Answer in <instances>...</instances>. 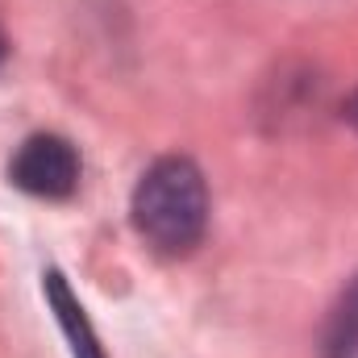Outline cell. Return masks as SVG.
I'll use <instances>...</instances> for the list:
<instances>
[{"mask_svg": "<svg viewBox=\"0 0 358 358\" xmlns=\"http://www.w3.org/2000/svg\"><path fill=\"white\" fill-rule=\"evenodd\" d=\"M129 217L138 238L167 255H192L208 229V183L200 176V167L183 155H167L159 163H150L129 200Z\"/></svg>", "mask_w": 358, "mask_h": 358, "instance_id": "obj_1", "label": "cell"}, {"mask_svg": "<svg viewBox=\"0 0 358 358\" xmlns=\"http://www.w3.org/2000/svg\"><path fill=\"white\" fill-rule=\"evenodd\" d=\"M321 358H358V275L338 292V300L325 317Z\"/></svg>", "mask_w": 358, "mask_h": 358, "instance_id": "obj_4", "label": "cell"}, {"mask_svg": "<svg viewBox=\"0 0 358 358\" xmlns=\"http://www.w3.org/2000/svg\"><path fill=\"white\" fill-rule=\"evenodd\" d=\"M4 59H8V38H4V29H0V67H4Z\"/></svg>", "mask_w": 358, "mask_h": 358, "instance_id": "obj_6", "label": "cell"}, {"mask_svg": "<svg viewBox=\"0 0 358 358\" xmlns=\"http://www.w3.org/2000/svg\"><path fill=\"white\" fill-rule=\"evenodd\" d=\"M80 176H84L80 150L63 134H29L8 159L13 187L38 200H67L80 187Z\"/></svg>", "mask_w": 358, "mask_h": 358, "instance_id": "obj_2", "label": "cell"}, {"mask_svg": "<svg viewBox=\"0 0 358 358\" xmlns=\"http://www.w3.org/2000/svg\"><path fill=\"white\" fill-rule=\"evenodd\" d=\"M42 292H46V304L55 308V321H59V329H63V338L71 346V358H108L100 338H96V329H92L88 313H84V304L76 300L71 283L63 279V271L55 267L46 271L42 275Z\"/></svg>", "mask_w": 358, "mask_h": 358, "instance_id": "obj_3", "label": "cell"}, {"mask_svg": "<svg viewBox=\"0 0 358 358\" xmlns=\"http://www.w3.org/2000/svg\"><path fill=\"white\" fill-rule=\"evenodd\" d=\"M346 117H350V125L358 129V92L350 96V104H346Z\"/></svg>", "mask_w": 358, "mask_h": 358, "instance_id": "obj_5", "label": "cell"}]
</instances>
